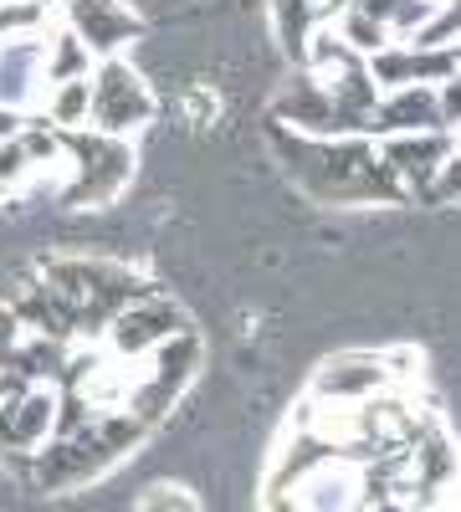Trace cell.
<instances>
[{
  "mask_svg": "<svg viewBox=\"0 0 461 512\" xmlns=\"http://www.w3.org/2000/svg\"><path fill=\"white\" fill-rule=\"evenodd\" d=\"M185 328H190V318H185V308L175 303V297L149 292V297H139V303L118 308V313L108 318L103 349H108L113 359H144V354H154L159 344L180 338Z\"/></svg>",
  "mask_w": 461,
  "mask_h": 512,
  "instance_id": "cell-5",
  "label": "cell"
},
{
  "mask_svg": "<svg viewBox=\"0 0 461 512\" xmlns=\"http://www.w3.org/2000/svg\"><path fill=\"white\" fill-rule=\"evenodd\" d=\"M323 6H328V16H339L344 6H354V0H323Z\"/></svg>",
  "mask_w": 461,
  "mask_h": 512,
  "instance_id": "cell-22",
  "label": "cell"
},
{
  "mask_svg": "<svg viewBox=\"0 0 461 512\" xmlns=\"http://www.w3.org/2000/svg\"><path fill=\"white\" fill-rule=\"evenodd\" d=\"M36 108H41V118H47L52 128H88V77L52 82Z\"/></svg>",
  "mask_w": 461,
  "mask_h": 512,
  "instance_id": "cell-13",
  "label": "cell"
},
{
  "mask_svg": "<svg viewBox=\"0 0 461 512\" xmlns=\"http://www.w3.org/2000/svg\"><path fill=\"white\" fill-rule=\"evenodd\" d=\"M451 128H426V134H390L380 144V164L395 175V185L426 205V190L436 180V169L451 159Z\"/></svg>",
  "mask_w": 461,
  "mask_h": 512,
  "instance_id": "cell-6",
  "label": "cell"
},
{
  "mask_svg": "<svg viewBox=\"0 0 461 512\" xmlns=\"http://www.w3.org/2000/svg\"><path fill=\"white\" fill-rule=\"evenodd\" d=\"M190 118H195V123L216 118V93H205V88H190Z\"/></svg>",
  "mask_w": 461,
  "mask_h": 512,
  "instance_id": "cell-20",
  "label": "cell"
},
{
  "mask_svg": "<svg viewBox=\"0 0 461 512\" xmlns=\"http://www.w3.org/2000/svg\"><path fill=\"white\" fill-rule=\"evenodd\" d=\"M149 436V425L129 410H98L82 431L72 436H47L31 456L21 472L41 487V492H72L82 482H93L103 477L113 461H123L139 441Z\"/></svg>",
  "mask_w": 461,
  "mask_h": 512,
  "instance_id": "cell-1",
  "label": "cell"
},
{
  "mask_svg": "<svg viewBox=\"0 0 461 512\" xmlns=\"http://www.w3.org/2000/svg\"><path fill=\"white\" fill-rule=\"evenodd\" d=\"M426 128H441L436 88H395V93H380V103L369 108V139L426 134Z\"/></svg>",
  "mask_w": 461,
  "mask_h": 512,
  "instance_id": "cell-10",
  "label": "cell"
},
{
  "mask_svg": "<svg viewBox=\"0 0 461 512\" xmlns=\"http://www.w3.org/2000/svg\"><path fill=\"white\" fill-rule=\"evenodd\" d=\"M436 113H441V128H456L461 123V67L446 82H436Z\"/></svg>",
  "mask_w": 461,
  "mask_h": 512,
  "instance_id": "cell-18",
  "label": "cell"
},
{
  "mask_svg": "<svg viewBox=\"0 0 461 512\" xmlns=\"http://www.w3.org/2000/svg\"><path fill=\"white\" fill-rule=\"evenodd\" d=\"M451 144H456V149H461V123H456V128H451Z\"/></svg>",
  "mask_w": 461,
  "mask_h": 512,
  "instance_id": "cell-23",
  "label": "cell"
},
{
  "mask_svg": "<svg viewBox=\"0 0 461 512\" xmlns=\"http://www.w3.org/2000/svg\"><path fill=\"white\" fill-rule=\"evenodd\" d=\"M62 149H67V210H103L123 195V185L134 180V149L129 139L98 134V128H57Z\"/></svg>",
  "mask_w": 461,
  "mask_h": 512,
  "instance_id": "cell-2",
  "label": "cell"
},
{
  "mask_svg": "<svg viewBox=\"0 0 461 512\" xmlns=\"http://www.w3.org/2000/svg\"><path fill=\"white\" fill-rule=\"evenodd\" d=\"M451 52H456V62H461V41H451Z\"/></svg>",
  "mask_w": 461,
  "mask_h": 512,
  "instance_id": "cell-24",
  "label": "cell"
},
{
  "mask_svg": "<svg viewBox=\"0 0 461 512\" xmlns=\"http://www.w3.org/2000/svg\"><path fill=\"white\" fill-rule=\"evenodd\" d=\"M31 175V159L21 149V139H0V195L21 190V180Z\"/></svg>",
  "mask_w": 461,
  "mask_h": 512,
  "instance_id": "cell-16",
  "label": "cell"
},
{
  "mask_svg": "<svg viewBox=\"0 0 461 512\" xmlns=\"http://www.w3.org/2000/svg\"><path fill=\"white\" fill-rule=\"evenodd\" d=\"M52 21V0H0V41H26Z\"/></svg>",
  "mask_w": 461,
  "mask_h": 512,
  "instance_id": "cell-14",
  "label": "cell"
},
{
  "mask_svg": "<svg viewBox=\"0 0 461 512\" xmlns=\"http://www.w3.org/2000/svg\"><path fill=\"white\" fill-rule=\"evenodd\" d=\"M380 390H390L380 354H344V359H328L313 374V400H333V405H359Z\"/></svg>",
  "mask_w": 461,
  "mask_h": 512,
  "instance_id": "cell-9",
  "label": "cell"
},
{
  "mask_svg": "<svg viewBox=\"0 0 461 512\" xmlns=\"http://www.w3.org/2000/svg\"><path fill=\"white\" fill-rule=\"evenodd\" d=\"M149 118H154L149 82L123 57H98L93 72H88V128L113 134V139H129Z\"/></svg>",
  "mask_w": 461,
  "mask_h": 512,
  "instance_id": "cell-4",
  "label": "cell"
},
{
  "mask_svg": "<svg viewBox=\"0 0 461 512\" xmlns=\"http://www.w3.org/2000/svg\"><path fill=\"white\" fill-rule=\"evenodd\" d=\"M67 31L98 57H118L144 31V21L123 0H67Z\"/></svg>",
  "mask_w": 461,
  "mask_h": 512,
  "instance_id": "cell-7",
  "label": "cell"
},
{
  "mask_svg": "<svg viewBox=\"0 0 461 512\" xmlns=\"http://www.w3.org/2000/svg\"><path fill=\"white\" fill-rule=\"evenodd\" d=\"M16 338H21V323H16V313L0 303V364H6V354L16 349Z\"/></svg>",
  "mask_w": 461,
  "mask_h": 512,
  "instance_id": "cell-19",
  "label": "cell"
},
{
  "mask_svg": "<svg viewBox=\"0 0 461 512\" xmlns=\"http://www.w3.org/2000/svg\"><path fill=\"white\" fill-rule=\"evenodd\" d=\"M431 6H441V0H431Z\"/></svg>",
  "mask_w": 461,
  "mask_h": 512,
  "instance_id": "cell-25",
  "label": "cell"
},
{
  "mask_svg": "<svg viewBox=\"0 0 461 512\" xmlns=\"http://www.w3.org/2000/svg\"><path fill=\"white\" fill-rule=\"evenodd\" d=\"M441 200H461V149H451V159L436 169V180L426 190V205H441Z\"/></svg>",
  "mask_w": 461,
  "mask_h": 512,
  "instance_id": "cell-17",
  "label": "cell"
},
{
  "mask_svg": "<svg viewBox=\"0 0 461 512\" xmlns=\"http://www.w3.org/2000/svg\"><path fill=\"white\" fill-rule=\"evenodd\" d=\"M41 103V41H6L0 47V108L36 113Z\"/></svg>",
  "mask_w": 461,
  "mask_h": 512,
  "instance_id": "cell-11",
  "label": "cell"
},
{
  "mask_svg": "<svg viewBox=\"0 0 461 512\" xmlns=\"http://www.w3.org/2000/svg\"><path fill=\"white\" fill-rule=\"evenodd\" d=\"M93 72V52L82 47V41L62 26L52 41H41V93L52 88V82H67V77H88Z\"/></svg>",
  "mask_w": 461,
  "mask_h": 512,
  "instance_id": "cell-12",
  "label": "cell"
},
{
  "mask_svg": "<svg viewBox=\"0 0 461 512\" xmlns=\"http://www.w3.org/2000/svg\"><path fill=\"white\" fill-rule=\"evenodd\" d=\"M52 410H57V395L47 384L26 390L21 400H0V461L26 466V456L52 436Z\"/></svg>",
  "mask_w": 461,
  "mask_h": 512,
  "instance_id": "cell-8",
  "label": "cell"
},
{
  "mask_svg": "<svg viewBox=\"0 0 461 512\" xmlns=\"http://www.w3.org/2000/svg\"><path fill=\"white\" fill-rule=\"evenodd\" d=\"M134 512H200V502H195L190 487H180V482H159V487H149V492L139 497Z\"/></svg>",
  "mask_w": 461,
  "mask_h": 512,
  "instance_id": "cell-15",
  "label": "cell"
},
{
  "mask_svg": "<svg viewBox=\"0 0 461 512\" xmlns=\"http://www.w3.org/2000/svg\"><path fill=\"white\" fill-rule=\"evenodd\" d=\"M267 512H303V507L292 502L287 492H267Z\"/></svg>",
  "mask_w": 461,
  "mask_h": 512,
  "instance_id": "cell-21",
  "label": "cell"
},
{
  "mask_svg": "<svg viewBox=\"0 0 461 512\" xmlns=\"http://www.w3.org/2000/svg\"><path fill=\"white\" fill-rule=\"evenodd\" d=\"M200 359H205V349H200V333L195 328H185L180 338H170V344H159L154 354L139 359V379H134L129 405H123V410L139 415L149 431H154V425L170 415V405L190 390Z\"/></svg>",
  "mask_w": 461,
  "mask_h": 512,
  "instance_id": "cell-3",
  "label": "cell"
}]
</instances>
